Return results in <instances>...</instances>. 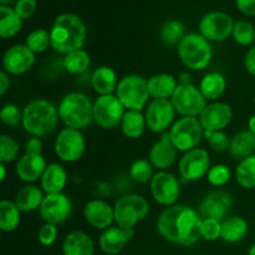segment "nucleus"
I'll use <instances>...</instances> for the list:
<instances>
[{"label":"nucleus","mask_w":255,"mask_h":255,"mask_svg":"<svg viewBox=\"0 0 255 255\" xmlns=\"http://www.w3.org/2000/svg\"><path fill=\"white\" fill-rule=\"evenodd\" d=\"M203 218L198 211L184 204H174L162 212L157 219V231L167 242L192 247L202 238Z\"/></svg>","instance_id":"nucleus-1"},{"label":"nucleus","mask_w":255,"mask_h":255,"mask_svg":"<svg viewBox=\"0 0 255 255\" xmlns=\"http://www.w3.org/2000/svg\"><path fill=\"white\" fill-rule=\"evenodd\" d=\"M87 30L85 22L77 15L65 12L55 19L50 30L51 47L60 54H70L81 50L86 41Z\"/></svg>","instance_id":"nucleus-2"},{"label":"nucleus","mask_w":255,"mask_h":255,"mask_svg":"<svg viewBox=\"0 0 255 255\" xmlns=\"http://www.w3.org/2000/svg\"><path fill=\"white\" fill-rule=\"evenodd\" d=\"M59 120V107L47 100H34L22 110V128L31 137H45L52 133Z\"/></svg>","instance_id":"nucleus-3"},{"label":"nucleus","mask_w":255,"mask_h":255,"mask_svg":"<svg viewBox=\"0 0 255 255\" xmlns=\"http://www.w3.org/2000/svg\"><path fill=\"white\" fill-rule=\"evenodd\" d=\"M59 115L65 126L81 131L94 121V102L82 92H70L60 102Z\"/></svg>","instance_id":"nucleus-4"},{"label":"nucleus","mask_w":255,"mask_h":255,"mask_svg":"<svg viewBox=\"0 0 255 255\" xmlns=\"http://www.w3.org/2000/svg\"><path fill=\"white\" fill-rule=\"evenodd\" d=\"M177 52L182 64L194 71L206 69L213 57L211 41L196 32L187 34L183 37L177 46Z\"/></svg>","instance_id":"nucleus-5"},{"label":"nucleus","mask_w":255,"mask_h":255,"mask_svg":"<svg viewBox=\"0 0 255 255\" xmlns=\"http://www.w3.org/2000/svg\"><path fill=\"white\" fill-rule=\"evenodd\" d=\"M115 222L117 227L133 229L149 213V203L139 194H125L116 201L114 206Z\"/></svg>","instance_id":"nucleus-6"},{"label":"nucleus","mask_w":255,"mask_h":255,"mask_svg":"<svg viewBox=\"0 0 255 255\" xmlns=\"http://www.w3.org/2000/svg\"><path fill=\"white\" fill-rule=\"evenodd\" d=\"M116 96L126 110L142 111L149 101L148 80L139 75H127L122 77L116 89Z\"/></svg>","instance_id":"nucleus-7"},{"label":"nucleus","mask_w":255,"mask_h":255,"mask_svg":"<svg viewBox=\"0 0 255 255\" xmlns=\"http://www.w3.org/2000/svg\"><path fill=\"white\" fill-rule=\"evenodd\" d=\"M172 143L179 152H188L197 148L204 138V128L197 117H182L169 129Z\"/></svg>","instance_id":"nucleus-8"},{"label":"nucleus","mask_w":255,"mask_h":255,"mask_svg":"<svg viewBox=\"0 0 255 255\" xmlns=\"http://www.w3.org/2000/svg\"><path fill=\"white\" fill-rule=\"evenodd\" d=\"M171 101L177 114L181 115L182 117L201 116L203 110L208 105L199 87L192 84L178 85Z\"/></svg>","instance_id":"nucleus-9"},{"label":"nucleus","mask_w":255,"mask_h":255,"mask_svg":"<svg viewBox=\"0 0 255 255\" xmlns=\"http://www.w3.org/2000/svg\"><path fill=\"white\" fill-rule=\"evenodd\" d=\"M125 112L126 109L114 94L99 96L94 102V121L101 128H116L121 125Z\"/></svg>","instance_id":"nucleus-10"},{"label":"nucleus","mask_w":255,"mask_h":255,"mask_svg":"<svg viewBox=\"0 0 255 255\" xmlns=\"http://www.w3.org/2000/svg\"><path fill=\"white\" fill-rule=\"evenodd\" d=\"M54 148L56 156L62 162L72 163L82 158L86 149V142L81 131L66 127L57 134Z\"/></svg>","instance_id":"nucleus-11"},{"label":"nucleus","mask_w":255,"mask_h":255,"mask_svg":"<svg viewBox=\"0 0 255 255\" xmlns=\"http://www.w3.org/2000/svg\"><path fill=\"white\" fill-rule=\"evenodd\" d=\"M176 109L171 100L154 99L147 105L144 117L147 127L154 133H164L167 129L173 126Z\"/></svg>","instance_id":"nucleus-12"},{"label":"nucleus","mask_w":255,"mask_h":255,"mask_svg":"<svg viewBox=\"0 0 255 255\" xmlns=\"http://www.w3.org/2000/svg\"><path fill=\"white\" fill-rule=\"evenodd\" d=\"M233 17L223 11H212L204 15L199 22V34L208 41H224L233 34Z\"/></svg>","instance_id":"nucleus-13"},{"label":"nucleus","mask_w":255,"mask_h":255,"mask_svg":"<svg viewBox=\"0 0 255 255\" xmlns=\"http://www.w3.org/2000/svg\"><path fill=\"white\" fill-rule=\"evenodd\" d=\"M151 193L154 201L161 206L172 207L178 201L181 188L176 176L167 171H159L149 182Z\"/></svg>","instance_id":"nucleus-14"},{"label":"nucleus","mask_w":255,"mask_h":255,"mask_svg":"<svg viewBox=\"0 0 255 255\" xmlns=\"http://www.w3.org/2000/svg\"><path fill=\"white\" fill-rule=\"evenodd\" d=\"M209 169H211V157L203 148H194L186 152L179 159V174L186 181H198L202 177L207 176Z\"/></svg>","instance_id":"nucleus-15"},{"label":"nucleus","mask_w":255,"mask_h":255,"mask_svg":"<svg viewBox=\"0 0 255 255\" xmlns=\"http://www.w3.org/2000/svg\"><path fill=\"white\" fill-rule=\"evenodd\" d=\"M72 212V203L64 193L46 194L39 209L40 217L45 223L61 224L67 221Z\"/></svg>","instance_id":"nucleus-16"},{"label":"nucleus","mask_w":255,"mask_h":255,"mask_svg":"<svg viewBox=\"0 0 255 255\" xmlns=\"http://www.w3.org/2000/svg\"><path fill=\"white\" fill-rule=\"evenodd\" d=\"M233 207V198L224 191H214L207 194L199 204V214L203 219L223 222Z\"/></svg>","instance_id":"nucleus-17"},{"label":"nucleus","mask_w":255,"mask_h":255,"mask_svg":"<svg viewBox=\"0 0 255 255\" xmlns=\"http://www.w3.org/2000/svg\"><path fill=\"white\" fill-rule=\"evenodd\" d=\"M35 64V52L26 44H17L9 47L2 55V67L9 75H22L29 71Z\"/></svg>","instance_id":"nucleus-18"},{"label":"nucleus","mask_w":255,"mask_h":255,"mask_svg":"<svg viewBox=\"0 0 255 255\" xmlns=\"http://www.w3.org/2000/svg\"><path fill=\"white\" fill-rule=\"evenodd\" d=\"M233 120V111L228 104L224 102H212L199 116L204 131H223Z\"/></svg>","instance_id":"nucleus-19"},{"label":"nucleus","mask_w":255,"mask_h":255,"mask_svg":"<svg viewBox=\"0 0 255 255\" xmlns=\"http://www.w3.org/2000/svg\"><path fill=\"white\" fill-rule=\"evenodd\" d=\"M84 217L87 223L95 229L105 231L115 222L114 207L102 199H92L84 207Z\"/></svg>","instance_id":"nucleus-20"},{"label":"nucleus","mask_w":255,"mask_h":255,"mask_svg":"<svg viewBox=\"0 0 255 255\" xmlns=\"http://www.w3.org/2000/svg\"><path fill=\"white\" fill-rule=\"evenodd\" d=\"M46 167V161L42 154L24 153L16 161L15 173L20 181L31 184L41 179Z\"/></svg>","instance_id":"nucleus-21"},{"label":"nucleus","mask_w":255,"mask_h":255,"mask_svg":"<svg viewBox=\"0 0 255 255\" xmlns=\"http://www.w3.org/2000/svg\"><path fill=\"white\" fill-rule=\"evenodd\" d=\"M177 158V148L172 143L169 132L162 134L161 138L152 146L149 149V159L152 166L159 171H166L173 163Z\"/></svg>","instance_id":"nucleus-22"},{"label":"nucleus","mask_w":255,"mask_h":255,"mask_svg":"<svg viewBox=\"0 0 255 255\" xmlns=\"http://www.w3.org/2000/svg\"><path fill=\"white\" fill-rule=\"evenodd\" d=\"M133 229H124L120 227H110L100 236V248L105 254L117 255L126 248L127 243L133 237Z\"/></svg>","instance_id":"nucleus-23"},{"label":"nucleus","mask_w":255,"mask_h":255,"mask_svg":"<svg viewBox=\"0 0 255 255\" xmlns=\"http://www.w3.org/2000/svg\"><path fill=\"white\" fill-rule=\"evenodd\" d=\"M64 255H94L95 244L89 234L81 231H75L67 234L62 243Z\"/></svg>","instance_id":"nucleus-24"},{"label":"nucleus","mask_w":255,"mask_h":255,"mask_svg":"<svg viewBox=\"0 0 255 255\" xmlns=\"http://www.w3.org/2000/svg\"><path fill=\"white\" fill-rule=\"evenodd\" d=\"M41 188L46 194L62 193L67 183V172L60 163L47 164L41 179Z\"/></svg>","instance_id":"nucleus-25"},{"label":"nucleus","mask_w":255,"mask_h":255,"mask_svg":"<svg viewBox=\"0 0 255 255\" xmlns=\"http://www.w3.org/2000/svg\"><path fill=\"white\" fill-rule=\"evenodd\" d=\"M45 192L40 187L34 184H27L20 188L15 194L14 203L22 213H29L36 209H40L42 201H44Z\"/></svg>","instance_id":"nucleus-26"},{"label":"nucleus","mask_w":255,"mask_h":255,"mask_svg":"<svg viewBox=\"0 0 255 255\" xmlns=\"http://www.w3.org/2000/svg\"><path fill=\"white\" fill-rule=\"evenodd\" d=\"M119 79L115 72V70L110 66H100L92 72L91 75V85L92 89L100 95H112L116 92L119 86Z\"/></svg>","instance_id":"nucleus-27"},{"label":"nucleus","mask_w":255,"mask_h":255,"mask_svg":"<svg viewBox=\"0 0 255 255\" xmlns=\"http://www.w3.org/2000/svg\"><path fill=\"white\" fill-rule=\"evenodd\" d=\"M178 80L169 74L153 75L148 80V90L151 97L171 100L178 87Z\"/></svg>","instance_id":"nucleus-28"},{"label":"nucleus","mask_w":255,"mask_h":255,"mask_svg":"<svg viewBox=\"0 0 255 255\" xmlns=\"http://www.w3.org/2000/svg\"><path fill=\"white\" fill-rule=\"evenodd\" d=\"M247 233H248V223L242 217L232 216L222 222L221 239L226 243H238V242L243 241Z\"/></svg>","instance_id":"nucleus-29"},{"label":"nucleus","mask_w":255,"mask_h":255,"mask_svg":"<svg viewBox=\"0 0 255 255\" xmlns=\"http://www.w3.org/2000/svg\"><path fill=\"white\" fill-rule=\"evenodd\" d=\"M255 152V134L249 129L241 131L231 138L229 153L238 159H244L253 156Z\"/></svg>","instance_id":"nucleus-30"},{"label":"nucleus","mask_w":255,"mask_h":255,"mask_svg":"<svg viewBox=\"0 0 255 255\" xmlns=\"http://www.w3.org/2000/svg\"><path fill=\"white\" fill-rule=\"evenodd\" d=\"M227 89V80L221 72H209L202 79L199 84V90L206 97L207 101H216Z\"/></svg>","instance_id":"nucleus-31"},{"label":"nucleus","mask_w":255,"mask_h":255,"mask_svg":"<svg viewBox=\"0 0 255 255\" xmlns=\"http://www.w3.org/2000/svg\"><path fill=\"white\" fill-rule=\"evenodd\" d=\"M121 131L126 137L132 139L139 138L147 127L146 117L141 111L127 110L121 121Z\"/></svg>","instance_id":"nucleus-32"},{"label":"nucleus","mask_w":255,"mask_h":255,"mask_svg":"<svg viewBox=\"0 0 255 255\" xmlns=\"http://www.w3.org/2000/svg\"><path fill=\"white\" fill-rule=\"evenodd\" d=\"M22 27V19L16 14L14 7L0 6V37L10 39L15 36Z\"/></svg>","instance_id":"nucleus-33"},{"label":"nucleus","mask_w":255,"mask_h":255,"mask_svg":"<svg viewBox=\"0 0 255 255\" xmlns=\"http://www.w3.org/2000/svg\"><path fill=\"white\" fill-rule=\"evenodd\" d=\"M21 221V212L16 204L7 199L0 202V229L4 233H11L16 231Z\"/></svg>","instance_id":"nucleus-34"},{"label":"nucleus","mask_w":255,"mask_h":255,"mask_svg":"<svg viewBox=\"0 0 255 255\" xmlns=\"http://www.w3.org/2000/svg\"><path fill=\"white\" fill-rule=\"evenodd\" d=\"M64 69L71 75L85 74L91 66V57L85 50H76L64 57Z\"/></svg>","instance_id":"nucleus-35"},{"label":"nucleus","mask_w":255,"mask_h":255,"mask_svg":"<svg viewBox=\"0 0 255 255\" xmlns=\"http://www.w3.org/2000/svg\"><path fill=\"white\" fill-rule=\"evenodd\" d=\"M236 178L243 188H255V154L239 162L236 168Z\"/></svg>","instance_id":"nucleus-36"},{"label":"nucleus","mask_w":255,"mask_h":255,"mask_svg":"<svg viewBox=\"0 0 255 255\" xmlns=\"http://www.w3.org/2000/svg\"><path fill=\"white\" fill-rule=\"evenodd\" d=\"M159 36L166 45H171V46L177 45L178 46L179 42L186 36L183 22L178 21V20H168L161 26Z\"/></svg>","instance_id":"nucleus-37"},{"label":"nucleus","mask_w":255,"mask_h":255,"mask_svg":"<svg viewBox=\"0 0 255 255\" xmlns=\"http://www.w3.org/2000/svg\"><path fill=\"white\" fill-rule=\"evenodd\" d=\"M153 168L151 162L147 159H136L129 167V177L136 183H148L153 178Z\"/></svg>","instance_id":"nucleus-38"},{"label":"nucleus","mask_w":255,"mask_h":255,"mask_svg":"<svg viewBox=\"0 0 255 255\" xmlns=\"http://www.w3.org/2000/svg\"><path fill=\"white\" fill-rule=\"evenodd\" d=\"M26 46L35 54H41L51 46V37L50 32L45 29H36L30 32L25 41Z\"/></svg>","instance_id":"nucleus-39"},{"label":"nucleus","mask_w":255,"mask_h":255,"mask_svg":"<svg viewBox=\"0 0 255 255\" xmlns=\"http://www.w3.org/2000/svg\"><path fill=\"white\" fill-rule=\"evenodd\" d=\"M232 36L237 44L242 45V46H248V45L253 44L255 40V27L249 21L239 20L234 24Z\"/></svg>","instance_id":"nucleus-40"},{"label":"nucleus","mask_w":255,"mask_h":255,"mask_svg":"<svg viewBox=\"0 0 255 255\" xmlns=\"http://www.w3.org/2000/svg\"><path fill=\"white\" fill-rule=\"evenodd\" d=\"M19 143L7 134L0 136V163H11L19 156Z\"/></svg>","instance_id":"nucleus-41"},{"label":"nucleus","mask_w":255,"mask_h":255,"mask_svg":"<svg viewBox=\"0 0 255 255\" xmlns=\"http://www.w3.org/2000/svg\"><path fill=\"white\" fill-rule=\"evenodd\" d=\"M231 169L226 164H216L207 173V179L214 187H223L231 181Z\"/></svg>","instance_id":"nucleus-42"},{"label":"nucleus","mask_w":255,"mask_h":255,"mask_svg":"<svg viewBox=\"0 0 255 255\" xmlns=\"http://www.w3.org/2000/svg\"><path fill=\"white\" fill-rule=\"evenodd\" d=\"M1 122L7 127H16L22 124V111L14 104H6L0 111Z\"/></svg>","instance_id":"nucleus-43"},{"label":"nucleus","mask_w":255,"mask_h":255,"mask_svg":"<svg viewBox=\"0 0 255 255\" xmlns=\"http://www.w3.org/2000/svg\"><path fill=\"white\" fill-rule=\"evenodd\" d=\"M204 138H207L209 147L216 152H224L229 149L231 139L223 131H204Z\"/></svg>","instance_id":"nucleus-44"},{"label":"nucleus","mask_w":255,"mask_h":255,"mask_svg":"<svg viewBox=\"0 0 255 255\" xmlns=\"http://www.w3.org/2000/svg\"><path fill=\"white\" fill-rule=\"evenodd\" d=\"M222 236V222L216 219H203L201 226V237L204 241L214 242Z\"/></svg>","instance_id":"nucleus-45"},{"label":"nucleus","mask_w":255,"mask_h":255,"mask_svg":"<svg viewBox=\"0 0 255 255\" xmlns=\"http://www.w3.org/2000/svg\"><path fill=\"white\" fill-rule=\"evenodd\" d=\"M57 239V228L55 224L45 223L37 232V241L41 246L51 247Z\"/></svg>","instance_id":"nucleus-46"},{"label":"nucleus","mask_w":255,"mask_h":255,"mask_svg":"<svg viewBox=\"0 0 255 255\" xmlns=\"http://www.w3.org/2000/svg\"><path fill=\"white\" fill-rule=\"evenodd\" d=\"M37 4L35 0H17L15 4L14 10L22 20L29 19L36 11Z\"/></svg>","instance_id":"nucleus-47"},{"label":"nucleus","mask_w":255,"mask_h":255,"mask_svg":"<svg viewBox=\"0 0 255 255\" xmlns=\"http://www.w3.org/2000/svg\"><path fill=\"white\" fill-rule=\"evenodd\" d=\"M42 142L40 137H31L25 143V153L29 154H41Z\"/></svg>","instance_id":"nucleus-48"},{"label":"nucleus","mask_w":255,"mask_h":255,"mask_svg":"<svg viewBox=\"0 0 255 255\" xmlns=\"http://www.w3.org/2000/svg\"><path fill=\"white\" fill-rule=\"evenodd\" d=\"M239 11L248 16H255V0H236Z\"/></svg>","instance_id":"nucleus-49"},{"label":"nucleus","mask_w":255,"mask_h":255,"mask_svg":"<svg viewBox=\"0 0 255 255\" xmlns=\"http://www.w3.org/2000/svg\"><path fill=\"white\" fill-rule=\"evenodd\" d=\"M244 66H246L247 71L249 74L255 76V46L249 49V51L246 54V57H244Z\"/></svg>","instance_id":"nucleus-50"},{"label":"nucleus","mask_w":255,"mask_h":255,"mask_svg":"<svg viewBox=\"0 0 255 255\" xmlns=\"http://www.w3.org/2000/svg\"><path fill=\"white\" fill-rule=\"evenodd\" d=\"M9 89H10V76L9 74H6V72L2 70V71L0 72V95L4 96Z\"/></svg>","instance_id":"nucleus-51"},{"label":"nucleus","mask_w":255,"mask_h":255,"mask_svg":"<svg viewBox=\"0 0 255 255\" xmlns=\"http://www.w3.org/2000/svg\"><path fill=\"white\" fill-rule=\"evenodd\" d=\"M178 84L179 85L191 84V75H189L188 72H182L178 77Z\"/></svg>","instance_id":"nucleus-52"},{"label":"nucleus","mask_w":255,"mask_h":255,"mask_svg":"<svg viewBox=\"0 0 255 255\" xmlns=\"http://www.w3.org/2000/svg\"><path fill=\"white\" fill-rule=\"evenodd\" d=\"M248 127H249V131L253 132V133L255 134V115H253V116H252L251 119H249Z\"/></svg>","instance_id":"nucleus-53"},{"label":"nucleus","mask_w":255,"mask_h":255,"mask_svg":"<svg viewBox=\"0 0 255 255\" xmlns=\"http://www.w3.org/2000/svg\"><path fill=\"white\" fill-rule=\"evenodd\" d=\"M0 172H1V176H0V181L4 182L5 177H6V167L4 163H0Z\"/></svg>","instance_id":"nucleus-54"},{"label":"nucleus","mask_w":255,"mask_h":255,"mask_svg":"<svg viewBox=\"0 0 255 255\" xmlns=\"http://www.w3.org/2000/svg\"><path fill=\"white\" fill-rule=\"evenodd\" d=\"M17 0H0L1 6H10V4H16Z\"/></svg>","instance_id":"nucleus-55"},{"label":"nucleus","mask_w":255,"mask_h":255,"mask_svg":"<svg viewBox=\"0 0 255 255\" xmlns=\"http://www.w3.org/2000/svg\"><path fill=\"white\" fill-rule=\"evenodd\" d=\"M248 255H255V243L253 244V246L251 247V249H249Z\"/></svg>","instance_id":"nucleus-56"},{"label":"nucleus","mask_w":255,"mask_h":255,"mask_svg":"<svg viewBox=\"0 0 255 255\" xmlns=\"http://www.w3.org/2000/svg\"><path fill=\"white\" fill-rule=\"evenodd\" d=\"M254 105H255V96H254Z\"/></svg>","instance_id":"nucleus-57"},{"label":"nucleus","mask_w":255,"mask_h":255,"mask_svg":"<svg viewBox=\"0 0 255 255\" xmlns=\"http://www.w3.org/2000/svg\"><path fill=\"white\" fill-rule=\"evenodd\" d=\"M105 255H109V254H105Z\"/></svg>","instance_id":"nucleus-58"}]
</instances>
